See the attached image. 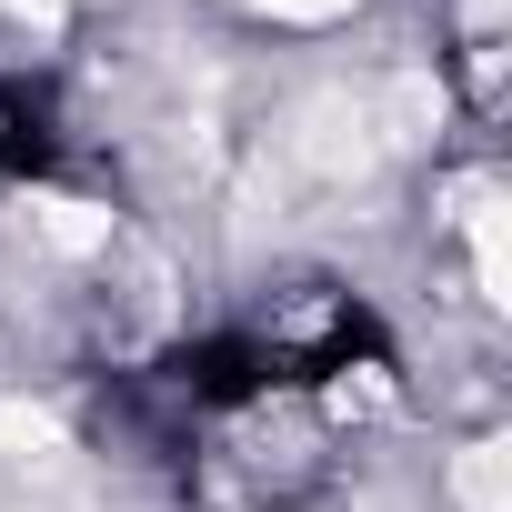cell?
<instances>
[{"label": "cell", "mask_w": 512, "mask_h": 512, "mask_svg": "<svg viewBox=\"0 0 512 512\" xmlns=\"http://www.w3.org/2000/svg\"><path fill=\"white\" fill-rule=\"evenodd\" d=\"M382 111L372 91H312L282 111V131L262 141V181H282V201H342L382 171Z\"/></svg>", "instance_id": "6da1fadb"}, {"label": "cell", "mask_w": 512, "mask_h": 512, "mask_svg": "<svg viewBox=\"0 0 512 512\" xmlns=\"http://www.w3.org/2000/svg\"><path fill=\"white\" fill-rule=\"evenodd\" d=\"M0 11H11V21H31V31H61V11H71V0H0Z\"/></svg>", "instance_id": "5b68a950"}, {"label": "cell", "mask_w": 512, "mask_h": 512, "mask_svg": "<svg viewBox=\"0 0 512 512\" xmlns=\"http://www.w3.org/2000/svg\"><path fill=\"white\" fill-rule=\"evenodd\" d=\"M452 492H462V512H512V502H502V442H472V452L452 462Z\"/></svg>", "instance_id": "3957f363"}, {"label": "cell", "mask_w": 512, "mask_h": 512, "mask_svg": "<svg viewBox=\"0 0 512 512\" xmlns=\"http://www.w3.org/2000/svg\"><path fill=\"white\" fill-rule=\"evenodd\" d=\"M71 472V432L31 402H0V492H51Z\"/></svg>", "instance_id": "7a4b0ae2"}, {"label": "cell", "mask_w": 512, "mask_h": 512, "mask_svg": "<svg viewBox=\"0 0 512 512\" xmlns=\"http://www.w3.org/2000/svg\"><path fill=\"white\" fill-rule=\"evenodd\" d=\"M251 11H272V21H342L352 0H251Z\"/></svg>", "instance_id": "277c9868"}]
</instances>
